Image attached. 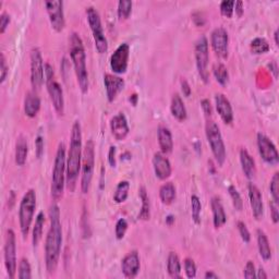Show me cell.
<instances>
[{
    "instance_id": "cell-1",
    "label": "cell",
    "mask_w": 279,
    "mask_h": 279,
    "mask_svg": "<svg viewBox=\"0 0 279 279\" xmlns=\"http://www.w3.org/2000/svg\"><path fill=\"white\" fill-rule=\"evenodd\" d=\"M50 226L45 240V264L49 274H55L60 258L62 245V226L60 222V210L57 204L49 207Z\"/></svg>"
},
{
    "instance_id": "cell-2",
    "label": "cell",
    "mask_w": 279,
    "mask_h": 279,
    "mask_svg": "<svg viewBox=\"0 0 279 279\" xmlns=\"http://www.w3.org/2000/svg\"><path fill=\"white\" fill-rule=\"evenodd\" d=\"M82 129L79 121H74L71 129L70 147L67 157V187L70 192H73L76 185L82 166Z\"/></svg>"
},
{
    "instance_id": "cell-3",
    "label": "cell",
    "mask_w": 279,
    "mask_h": 279,
    "mask_svg": "<svg viewBox=\"0 0 279 279\" xmlns=\"http://www.w3.org/2000/svg\"><path fill=\"white\" fill-rule=\"evenodd\" d=\"M70 56L72 60L77 84L83 94L88 90V72L86 67V54L81 36L73 32L70 36Z\"/></svg>"
},
{
    "instance_id": "cell-4",
    "label": "cell",
    "mask_w": 279,
    "mask_h": 279,
    "mask_svg": "<svg viewBox=\"0 0 279 279\" xmlns=\"http://www.w3.org/2000/svg\"><path fill=\"white\" fill-rule=\"evenodd\" d=\"M67 181V156H66V145L59 143L57 148L53 178H51V198L55 201H59L63 196L64 184Z\"/></svg>"
},
{
    "instance_id": "cell-5",
    "label": "cell",
    "mask_w": 279,
    "mask_h": 279,
    "mask_svg": "<svg viewBox=\"0 0 279 279\" xmlns=\"http://www.w3.org/2000/svg\"><path fill=\"white\" fill-rule=\"evenodd\" d=\"M45 83H46L47 92L51 104L56 110L58 116L64 114V96L61 85L56 80L55 71L50 63H45Z\"/></svg>"
},
{
    "instance_id": "cell-6",
    "label": "cell",
    "mask_w": 279,
    "mask_h": 279,
    "mask_svg": "<svg viewBox=\"0 0 279 279\" xmlns=\"http://www.w3.org/2000/svg\"><path fill=\"white\" fill-rule=\"evenodd\" d=\"M35 209L36 192L33 189H30L23 196L20 202V207H19V224H20V230L24 239L29 235L32 222H33Z\"/></svg>"
},
{
    "instance_id": "cell-7",
    "label": "cell",
    "mask_w": 279,
    "mask_h": 279,
    "mask_svg": "<svg viewBox=\"0 0 279 279\" xmlns=\"http://www.w3.org/2000/svg\"><path fill=\"white\" fill-rule=\"evenodd\" d=\"M205 134L217 165L222 167L226 161L227 153H226L225 142L223 139L222 132H220L219 127L214 121L207 120L205 125Z\"/></svg>"
},
{
    "instance_id": "cell-8",
    "label": "cell",
    "mask_w": 279,
    "mask_h": 279,
    "mask_svg": "<svg viewBox=\"0 0 279 279\" xmlns=\"http://www.w3.org/2000/svg\"><path fill=\"white\" fill-rule=\"evenodd\" d=\"M95 166V145L93 140H88L83 148V157L81 166V191L87 194L92 183Z\"/></svg>"
},
{
    "instance_id": "cell-9",
    "label": "cell",
    "mask_w": 279,
    "mask_h": 279,
    "mask_svg": "<svg viewBox=\"0 0 279 279\" xmlns=\"http://www.w3.org/2000/svg\"><path fill=\"white\" fill-rule=\"evenodd\" d=\"M86 17H87V22L92 31L94 43L96 50L99 51V54H105L108 50V42L107 38L104 33V29L102 25L101 16L94 7H87L86 8Z\"/></svg>"
},
{
    "instance_id": "cell-10",
    "label": "cell",
    "mask_w": 279,
    "mask_h": 279,
    "mask_svg": "<svg viewBox=\"0 0 279 279\" xmlns=\"http://www.w3.org/2000/svg\"><path fill=\"white\" fill-rule=\"evenodd\" d=\"M196 61L198 72L201 76V79L204 83H207L210 80V72H209V60H210V53H209V41L206 36L202 35L199 37V40L196 43Z\"/></svg>"
},
{
    "instance_id": "cell-11",
    "label": "cell",
    "mask_w": 279,
    "mask_h": 279,
    "mask_svg": "<svg viewBox=\"0 0 279 279\" xmlns=\"http://www.w3.org/2000/svg\"><path fill=\"white\" fill-rule=\"evenodd\" d=\"M5 266L7 269L9 278H15L17 272V243L16 233L12 229H8L6 232V240L4 246Z\"/></svg>"
},
{
    "instance_id": "cell-12",
    "label": "cell",
    "mask_w": 279,
    "mask_h": 279,
    "mask_svg": "<svg viewBox=\"0 0 279 279\" xmlns=\"http://www.w3.org/2000/svg\"><path fill=\"white\" fill-rule=\"evenodd\" d=\"M31 60V84L34 92L40 90L43 86L45 80V64L43 61V57L41 50L37 47H34L31 50L30 54Z\"/></svg>"
},
{
    "instance_id": "cell-13",
    "label": "cell",
    "mask_w": 279,
    "mask_h": 279,
    "mask_svg": "<svg viewBox=\"0 0 279 279\" xmlns=\"http://www.w3.org/2000/svg\"><path fill=\"white\" fill-rule=\"evenodd\" d=\"M256 142L258 153L265 163L270 166L277 165L279 161L278 151L275 144L272 143L268 136H266L264 133H257Z\"/></svg>"
},
{
    "instance_id": "cell-14",
    "label": "cell",
    "mask_w": 279,
    "mask_h": 279,
    "mask_svg": "<svg viewBox=\"0 0 279 279\" xmlns=\"http://www.w3.org/2000/svg\"><path fill=\"white\" fill-rule=\"evenodd\" d=\"M49 22L56 32H61L66 27V19L63 12V2L61 0H48L45 2Z\"/></svg>"
},
{
    "instance_id": "cell-15",
    "label": "cell",
    "mask_w": 279,
    "mask_h": 279,
    "mask_svg": "<svg viewBox=\"0 0 279 279\" xmlns=\"http://www.w3.org/2000/svg\"><path fill=\"white\" fill-rule=\"evenodd\" d=\"M211 45L214 53L222 59H226L229 54V35L224 28L214 29L211 34Z\"/></svg>"
},
{
    "instance_id": "cell-16",
    "label": "cell",
    "mask_w": 279,
    "mask_h": 279,
    "mask_svg": "<svg viewBox=\"0 0 279 279\" xmlns=\"http://www.w3.org/2000/svg\"><path fill=\"white\" fill-rule=\"evenodd\" d=\"M130 56V46L127 43L120 44L110 57V68L116 74L127 72Z\"/></svg>"
},
{
    "instance_id": "cell-17",
    "label": "cell",
    "mask_w": 279,
    "mask_h": 279,
    "mask_svg": "<svg viewBox=\"0 0 279 279\" xmlns=\"http://www.w3.org/2000/svg\"><path fill=\"white\" fill-rule=\"evenodd\" d=\"M104 84H105L107 100L109 103H113L117 99L118 94L125 88L126 82L118 75L106 73L104 75Z\"/></svg>"
},
{
    "instance_id": "cell-18",
    "label": "cell",
    "mask_w": 279,
    "mask_h": 279,
    "mask_svg": "<svg viewBox=\"0 0 279 279\" xmlns=\"http://www.w3.org/2000/svg\"><path fill=\"white\" fill-rule=\"evenodd\" d=\"M152 163L155 174L159 180H166L171 176V164L169 159L166 157V154L161 152L155 153Z\"/></svg>"
},
{
    "instance_id": "cell-19",
    "label": "cell",
    "mask_w": 279,
    "mask_h": 279,
    "mask_svg": "<svg viewBox=\"0 0 279 279\" xmlns=\"http://www.w3.org/2000/svg\"><path fill=\"white\" fill-rule=\"evenodd\" d=\"M141 268L140 256L138 251H131L122 258L121 261V270L127 278H134L139 274Z\"/></svg>"
},
{
    "instance_id": "cell-20",
    "label": "cell",
    "mask_w": 279,
    "mask_h": 279,
    "mask_svg": "<svg viewBox=\"0 0 279 279\" xmlns=\"http://www.w3.org/2000/svg\"><path fill=\"white\" fill-rule=\"evenodd\" d=\"M110 131L117 141H122L127 138L130 128L125 114L119 113L113 117L110 120Z\"/></svg>"
},
{
    "instance_id": "cell-21",
    "label": "cell",
    "mask_w": 279,
    "mask_h": 279,
    "mask_svg": "<svg viewBox=\"0 0 279 279\" xmlns=\"http://www.w3.org/2000/svg\"><path fill=\"white\" fill-rule=\"evenodd\" d=\"M248 192H249V200H250V205H251L253 216H254V218L257 220L261 219L264 214L262 193L259 191L258 188L253 183H249Z\"/></svg>"
},
{
    "instance_id": "cell-22",
    "label": "cell",
    "mask_w": 279,
    "mask_h": 279,
    "mask_svg": "<svg viewBox=\"0 0 279 279\" xmlns=\"http://www.w3.org/2000/svg\"><path fill=\"white\" fill-rule=\"evenodd\" d=\"M215 104L217 113L220 118L226 125H230L233 121V110L230 101L223 93H217L215 95Z\"/></svg>"
},
{
    "instance_id": "cell-23",
    "label": "cell",
    "mask_w": 279,
    "mask_h": 279,
    "mask_svg": "<svg viewBox=\"0 0 279 279\" xmlns=\"http://www.w3.org/2000/svg\"><path fill=\"white\" fill-rule=\"evenodd\" d=\"M211 206L213 212V224L216 229L222 228L227 222V215L224 210V206L217 197H214L211 200Z\"/></svg>"
},
{
    "instance_id": "cell-24",
    "label": "cell",
    "mask_w": 279,
    "mask_h": 279,
    "mask_svg": "<svg viewBox=\"0 0 279 279\" xmlns=\"http://www.w3.org/2000/svg\"><path fill=\"white\" fill-rule=\"evenodd\" d=\"M240 164H241L242 171L245 174L246 178L249 180L255 178V174H256L255 160L253 159L250 153L246 151L245 148H242V150L240 151Z\"/></svg>"
},
{
    "instance_id": "cell-25",
    "label": "cell",
    "mask_w": 279,
    "mask_h": 279,
    "mask_svg": "<svg viewBox=\"0 0 279 279\" xmlns=\"http://www.w3.org/2000/svg\"><path fill=\"white\" fill-rule=\"evenodd\" d=\"M41 109V99L36 92H29L24 99V113L30 118H34Z\"/></svg>"
},
{
    "instance_id": "cell-26",
    "label": "cell",
    "mask_w": 279,
    "mask_h": 279,
    "mask_svg": "<svg viewBox=\"0 0 279 279\" xmlns=\"http://www.w3.org/2000/svg\"><path fill=\"white\" fill-rule=\"evenodd\" d=\"M158 144L160 147V152L164 154H169L172 152L173 148V140H172V134L170 130L167 127L160 126L158 128Z\"/></svg>"
},
{
    "instance_id": "cell-27",
    "label": "cell",
    "mask_w": 279,
    "mask_h": 279,
    "mask_svg": "<svg viewBox=\"0 0 279 279\" xmlns=\"http://www.w3.org/2000/svg\"><path fill=\"white\" fill-rule=\"evenodd\" d=\"M170 112L171 115L179 121H184L188 117V113H187V108L184 106V103L181 99V96L176 93L173 94L172 99H171V103H170Z\"/></svg>"
},
{
    "instance_id": "cell-28",
    "label": "cell",
    "mask_w": 279,
    "mask_h": 279,
    "mask_svg": "<svg viewBox=\"0 0 279 279\" xmlns=\"http://www.w3.org/2000/svg\"><path fill=\"white\" fill-rule=\"evenodd\" d=\"M256 236H257V248H258L259 255H261V257L265 262H267L271 257V249L269 245L268 238L262 229H258L256 231Z\"/></svg>"
},
{
    "instance_id": "cell-29",
    "label": "cell",
    "mask_w": 279,
    "mask_h": 279,
    "mask_svg": "<svg viewBox=\"0 0 279 279\" xmlns=\"http://www.w3.org/2000/svg\"><path fill=\"white\" fill-rule=\"evenodd\" d=\"M29 153V146L28 141L23 135H19L16 142V163L18 166H23L27 161Z\"/></svg>"
},
{
    "instance_id": "cell-30",
    "label": "cell",
    "mask_w": 279,
    "mask_h": 279,
    "mask_svg": "<svg viewBox=\"0 0 279 279\" xmlns=\"http://www.w3.org/2000/svg\"><path fill=\"white\" fill-rule=\"evenodd\" d=\"M139 197L142 202V207L139 213V219L150 220V218H151V202H150V198H148V194H147L145 187H141L139 189Z\"/></svg>"
},
{
    "instance_id": "cell-31",
    "label": "cell",
    "mask_w": 279,
    "mask_h": 279,
    "mask_svg": "<svg viewBox=\"0 0 279 279\" xmlns=\"http://www.w3.org/2000/svg\"><path fill=\"white\" fill-rule=\"evenodd\" d=\"M177 191L176 187L172 182H166L160 187L159 189V199L164 205H170L176 200Z\"/></svg>"
},
{
    "instance_id": "cell-32",
    "label": "cell",
    "mask_w": 279,
    "mask_h": 279,
    "mask_svg": "<svg viewBox=\"0 0 279 279\" xmlns=\"http://www.w3.org/2000/svg\"><path fill=\"white\" fill-rule=\"evenodd\" d=\"M167 271L171 278H180L181 276V263L177 253L170 252L167 258Z\"/></svg>"
},
{
    "instance_id": "cell-33",
    "label": "cell",
    "mask_w": 279,
    "mask_h": 279,
    "mask_svg": "<svg viewBox=\"0 0 279 279\" xmlns=\"http://www.w3.org/2000/svg\"><path fill=\"white\" fill-rule=\"evenodd\" d=\"M44 225H45V215L43 212H40L36 216L35 225L33 228V236H32V241H33V245L35 246V248L38 244H40L41 240H42Z\"/></svg>"
},
{
    "instance_id": "cell-34",
    "label": "cell",
    "mask_w": 279,
    "mask_h": 279,
    "mask_svg": "<svg viewBox=\"0 0 279 279\" xmlns=\"http://www.w3.org/2000/svg\"><path fill=\"white\" fill-rule=\"evenodd\" d=\"M213 73L215 76L216 81L220 84V85H227V83L229 82V72L228 69L222 62H216L213 66Z\"/></svg>"
},
{
    "instance_id": "cell-35",
    "label": "cell",
    "mask_w": 279,
    "mask_h": 279,
    "mask_svg": "<svg viewBox=\"0 0 279 279\" xmlns=\"http://www.w3.org/2000/svg\"><path fill=\"white\" fill-rule=\"evenodd\" d=\"M129 190H130V183L127 180H122L117 185L115 194H114V201L117 204H121L126 202L129 196Z\"/></svg>"
},
{
    "instance_id": "cell-36",
    "label": "cell",
    "mask_w": 279,
    "mask_h": 279,
    "mask_svg": "<svg viewBox=\"0 0 279 279\" xmlns=\"http://www.w3.org/2000/svg\"><path fill=\"white\" fill-rule=\"evenodd\" d=\"M250 48H251V51H252L253 54L262 55V54L267 53L270 47H269L268 42L266 41L265 38H263V37H256V38H254V40L251 42Z\"/></svg>"
},
{
    "instance_id": "cell-37",
    "label": "cell",
    "mask_w": 279,
    "mask_h": 279,
    "mask_svg": "<svg viewBox=\"0 0 279 279\" xmlns=\"http://www.w3.org/2000/svg\"><path fill=\"white\" fill-rule=\"evenodd\" d=\"M132 6L133 4L130 0H120L118 3V9H117L119 20H127L132 12Z\"/></svg>"
},
{
    "instance_id": "cell-38",
    "label": "cell",
    "mask_w": 279,
    "mask_h": 279,
    "mask_svg": "<svg viewBox=\"0 0 279 279\" xmlns=\"http://www.w3.org/2000/svg\"><path fill=\"white\" fill-rule=\"evenodd\" d=\"M191 209H192V219L197 225L201 224V212H202V204L198 196L191 197Z\"/></svg>"
},
{
    "instance_id": "cell-39",
    "label": "cell",
    "mask_w": 279,
    "mask_h": 279,
    "mask_svg": "<svg viewBox=\"0 0 279 279\" xmlns=\"http://www.w3.org/2000/svg\"><path fill=\"white\" fill-rule=\"evenodd\" d=\"M18 277L20 279H31L32 278V268L31 264L28 258H21L20 263H19V270H18Z\"/></svg>"
},
{
    "instance_id": "cell-40",
    "label": "cell",
    "mask_w": 279,
    "mask_h": 279,
    "mask_svg": "<svg viewBox=\"0 0 279 279\" xmlns=\"http://www.w3.org/2000/svg\"><path fill=\"white\" fill-rule=\"evenodd\" d=\"M228 192H229V196L232 200L233 207H235L237 211L241 212L243 210V201H242L241 196H240L239 191L237 190V188L235 185H229Z\"/></svg>"
},
{
    "instance_id": "cell-41",
    "label": "cell",
    "mask_w": 279,
    "mask_h": 279,
    "mask_svg": "<svg viewBox=\"0 0 279 279\" xmlns=\"http://www.w3.org/2000/svg\"><path fill=\"white\" fill-rule=\"evenodd\" d=\"M269 190H270L272 201H274L275 203L279 204V173L278 172H275L274 176H272L270 179Z\"/></svg>"
},
{
    "instance_id": "cell-42",
    "label": "cell",
    "mask_w": 279,
    "mask_h": 279,
    "mask_svg": "<svg viewBox=\"0 0 279 279\" xmlns=\"http://www.w3.org/2000/svg\"><path fill=\"white\" fill-rule=\"evenodd\" d=\"M220 14L226 18H231L233 15V9H235V2L233 0H224L219 6Z\"/></svg>"
},
{
    "instance_id": "cell-43",
    "label": "cell",
    "mask_w": 279,
    "mask_h": 279,
    "mask_svg": "<svg viewBox=\"0 0 279 279\" xmlns=\"http://www.w3.org/2000/svg\"><path fill=\"white\" fill-rule=\"evenodd\" d=\"M128 227H129V225H128L127 220L125 218H120L116 224V228H115L116 238L118 240H121L125 238L126 232L128 230Z\"/></svg>"
},
{
    "instance_id": "cell-44",
    "label": "cell",
    "mask_w": 279,
    "mask_h": 279,
    "mask_svg": "<svg viewBox=\"0 0 279 279\" xmlns=\"http://www.w3.org/2000/svg\"><path fill=\"white\" fill-rule=\"evenodd\" d=\"M184 270H185V275L188 278H196L197 276V265L196 262L193 261L192 258L187 257L184 259Z\"/></svg>"
},
{
    "instance_id": "cell-45",
    "label": "cell",
    "mask_w": 279,
    "mask_h": 279,
    "mask_svg": "<svg viewBox=\"0 0 279 279\" xmlns=\"http://www.w3.org/2000/svg\"><path fill=\"white\" fill-rule=\"evenodd\" d=\"M9 73V67L4 54L0 55V83H4Z\"/></svg>"
},
{
    "instance_id": "cell-46",
    "label": "cell",
    "mask_w": 279,
    "mask_h": 279,
    "mask_svg": "<svg viewBox=\"0 0 279 279\" xmlns=\"http://www.w3.org/2000/svg\"><path fill=\"white\" fill-rule=\"evenodd\" d=\"M237 228H238L240 236H241V239L245 243H249L251 241V233L248 229V227H246V225L243 222H238Z\"/></svg>"
},
{
    "instance_id": "cell-47",
    "label": "cell",
    "mask_w": 279,
    "mask_h": 279,
    "mask_svg": "<svg viewBox=\"0 0 279 279\" xmlns=\"http://www.w3.org/2000/svg\"><path fill=\"white\" fill-rule=\"evenodd\" d=\"M11 22V16L8 12L4 11L2 15H0V33L4 34L6 30L9 27V24Z\"/></svg>"
},
{
    "instance_id": "cell-48",
    "label": "cell",
    "mask_w": 279,
    "mask_h": 279,
    "mask_svg": "<svg viewBox=\"0 0 279 279\" xmlns=\"http://www.w3.org/2000/svg\"><path fill=\"white\" fill-rule=\"evenodd\" d=\"M243 275H244L245 278H248V279H252V278H255L256 277L255 265H254V263H253L252 261L246 262Z\"/></svg>"
},
{
    "instance_id": "cell-49",
    "label": "cell",
    "mask_w": 279,
    "mask_h": 279,
    "mask_svg": "<svg viewBox=\"0 0 279 279\" xmlns=\"http://www.w3.org/2000/svg\"><path fill=\"white\" fill-rule=\"evenodd\" d=\"M35 147H36V157L41 158L44 154V138L42 135H38L35 140Z\"/></svg>"
},
{
    "instance_id": "cell-50",
    "label": "cell",
    "mask_w": 279,
    "mask_h": 279,
    "mask_svg": "<svg viewBox=\"0 0 279 279\" xmlns=\"http://www.w3.org/2000/svg\"><path fill=\"white\" fill-rule=\"evenodd\" d=\"M269 207H270V214H271V219L272 223L277 224L279 222V211H278V204L275 203L274 201H271L269 203Z\"/></svg>"
},
{
    "instance_id": "cell-51",
    "label": "cell",
    "mask_w": 279,
    "mask_h": 279,
    "mask_svg": "<svg viewBox=\"0 0 279 279\" xmlns=\"http://www.w3.org/2000/svg\"><path fill=\"white\" fill-rule=\"evenodd\" d=\"M108 163L113 168H115L116 165H117V161H116V146H110L109 147Z\"/></svg>"
},
{
    "instance_id": "cell-52",
    "label": "cell",
    "mask_w": 279,
    "mask_h": 279,
    "mask_svg": "<svg viewBox=\"0 0 279 279\" xmlns=\"http://www.w3.org/2000/svg\"><path fill=\"white\" fill-rule=\"evenodd\" d=\"M180 84H181V89H182V93L184 96L189 97L191 95V87H190V84L185 79H181L180 80Z\"/></svg>"
},
{
    "instance_id": "cell-53",
    "label": "cell",
    "mask_w": 279,
    "mask_h": 279,
    "mask_svg": "<svg viewBox=\"0 0 279 279\" xmlns=\"http://www.w3.org/2000/svg\"><path fill=\"white\" fill-rule=\"evenodd\" d=\"M201 106H202L203 112L205 113L206 116H211L213 113V109H212V105H211V102L209 100H203L201 102Z\"/></svg>"
},
{
    "instance_id": "cell-54",
    "label": "cell",
    "mask_w": 279,
    "mask_h": 279,
    "mask_svg": "<svg viewBox=\"0 0 279 279\" xmlns=\"http://www.w3.org/2000/svg\"><path fill=\"white\" fill-rule=\"evenodd\" d=\"M233 11H236V14L238 15V17H242L244 9H243V3L241 0H238V2H235V9Z\"/></svg>"
},
{
    "instance_id": "cell-55",
    "label": "cell",
    "mask_w": 279,
    "mask_h": 279,
    "mask_svg": "<svg viewBox=\"0 0 279 279\" xmlns=\"http://www.w3.org/2000/svg\"><path fill=\"white\" fill-rule=\"evenodd\" d=\"M192 19H193L194 23H196L198 27H199V21H201V24H202V25L205 23V19H204L203 15L201 14V12H196V14H193Z\"/></svg>"
},
{
    "instance_id": "cell-56",
    "label": "cell",
    "mask_w": 279,
    "mask_h": 279,
    "mask_svg": "<svg viewBox=\"0 0 279 279\" xmlns=\"http://www.w3.org/2000/svg\"><path fill=\"white\" fill-rule=\"evenodd\" d=\"M268 68L270 69V71L272 73H274V76H275V79H277L278 77V64L276 61H272L268 64Z\"/></svg>"
},
{
    "instance_id": "cell-57",
    "label": "cell",
    "mask_w": 279,
    "mask_h": 279,
    "mask_svg": "<svg viewBox=\"0 0 279 279\" xmlns=\"http://www.w3.org/2000/svg\"><path fill=\"white\" fill-rule=\"evenodd\" d=\"M204 277H205L206 279H218V278H219V276H218L217 274H215V272H214L213 270L206 271V272H205V275H204Z\"/></svg>"
},
{
    "instance_id": "cell-58",
    "label": "cell",
    "mask_w": 279,
    "mask_h": 279,
    "mask_svg": "<svg viewBox=\"0 0 279 279\" xmlns=\"http://www.w3.org/2000/svg\"><path fill=\"white\" fill-rule=\"evenodd\" d=\"M256 277L259 278V279H266V278H267V274H266V272H265L264 268L261 267V268H258V270H257Z\"/></svg>"
},
{
    "instance_id": "cell-59",
    "label": "cell",
    "mask_w": 279,
    "mask_h": 279,
    "mask_svg": "<svg viewBox=\"0 0 279 279\" xmlns=\"http://www.w3.org/2000/svg\"><path fill=\"white\" fill-rule=\"evenodd\" d=\"M130 102H131V104H132L133 106H135L136 104H138V95L132 94L131 96H130Z\"/></svg>"
},
{
    "instance_id": "cell-60",
    "label": "cell",
    "mask_w": 279,
    "mask_h": 279,
    "mask_svg": "<svg viewBox=\"0 0 279 279\" xmlns=\"http://www.w3.org/2000/svg\"><path fill=\"white\" fill-rule=\"evenodd\" d=\"M173 220H174V217H173V216H168L167 219H166V222H167L168 225H171V223L173 222Z\"/></svg>"
},
{
    "instance_id": "cell-61",
    "label": "cell",
    "mask_w": 279,
    "mask_h": 279,
    "mask_svg": "<svg viewBox=\"0 0 279 279\" xmlns=\"http://www.w3.org/2000/svg\"><path fill=\"white\" fill-rule=\"evenodd\" d=\"M274 38H275V44H276L277 46H278V45H279V42H278V30H276V31H275V33H274Z\"/></svg>"
}]
</instances>
